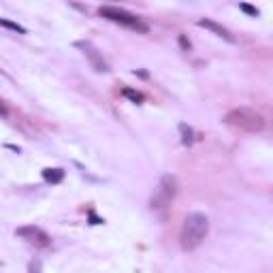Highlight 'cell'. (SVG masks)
<instances>
[{
    "mask_svg": "<svg viewBox=\"0 0 273 273\" xmlns=\"http://www.w3.org/2000/svg\"><path fill=\"white\" fill-rule=\"evenodd\" d=\"M209 235V218L201 211H190L186 216L184 224H181V233H179V243L181 250L192 252L207 239Z\"/></svg>",
    "mask_w": 273,
    "mask_h": 273,
    "instance_id": "obj_1",
    "label": "cell"
},
{
    "mask_svg": "<svg viewBox=\"0 0 273 273\" xmlns=\"http://www.w3.org/2000/svg\"><path fill=\"white\" fill-rule=\"evenodd\" d=\"M224 124L235 128V130H243V132H260V130H265L263 115L256 113L254 109H248V107L231 109L226 115H224Z\"/></svg>",
    "mask_w": 273,
    "mask_h": 273,
    "instance_id": "obj_2",
    "label": "cell"
},
{
    "mask_svg": "<svg viewBox=\"0 0 273 273\" xmlns=\"http://www.w3.org/2000/svg\"><path fill=\"white\" fill-rule=\"evenodd\" d=\"M177 177L173 173H167L162 175L158 181V186L154 188L152 192V199H149V209L152 211H158V213H164L169 209V205L173 203L175 194H177Z\"/></svg>",
    "mask_w": 273,
    "mask_h": 273,
    "instance_id": "obj_3",
    "label": "cell"
},
{
    "mask_svg": "<svg viewBox=\"0 0 273 273\" xmlns=\"http://www.w3.org/2000/svg\"><path fill=\"white\" fill-rule=\"evenodd\" d=\"M98 13H100V17L113 21V24L124 26V28H130V30H137V32H147L149 30L147 26L137 17V15L128 13V11L120 9V7H109V4H107V7H100L98 9Z\"/></svg>",
    "mask_w": 273,
    "mask_h": 273,
    "instance_id": "obj_4",
    "label": "cell"
},
{
    "mask_svg": "<svg viewBox=\"0 0 273 273\" xmlns=\"http://www.w3.org/2000/svg\"><path fill=\"white\" fill-rule=\"evenodd\" d=\"M75 47L83 53L85 60L90 62V66H92L96 73H109V64H107V60L103 58V53L96 49L94 43H90V41H75Z\"/></svg>",
    "mask_w": 273,
    "mask_h": 273,
    "instance_id": "obj_5",
    "label": "cell"
},
{
    "mask_svg": "<svg viewBox=\"0 0 273 273\" xmlns=\"http://www.w3.org/2000/svg\"><path fill=\"white\" fill-rule=\"evenodd\" d=\"M15 235H17L19 239H26L28 243L32 245H36V248H49L51 245V237L47 235L43 228L39 226H19V228H15Z\"/></svg>",
    "mask_w": 273,
    "mask_h": 273,
    "instance_id": "obj_6",
    "label": "cell"
},
{
    "mask_svg": "<svg viewBox=\"0 0 273 273\" xmlns=\"http://www.w3.org/2000/svg\"><path fill=\"white\" fill-rule=\"evenodd\" d=\"M196 26H199V28H205V30L213 32V34H216V36H220V39L228 41V43H235V36L231 34V30H226V28H224V26L216 24V21H213V19H199V21H196Z\"/></svg>",
    "mask_w": 273,
    "mask_h": 273,
    "instance_id": "obj_7",
    "label": "cell"
},
{
    "mask_svg": "<svg viewBox=\"0 0 273 273\" xmlns=\"http://www.w3.org/2000/svg\"><path fill=\"white\" fill-rule=\"evenodd\" d=\"M43 179L49 184H60L64 179V171L62 169H43Z\"/></svg>",
    "mask_w": 273,
    "mask_h": 273,
    "instance_id": "obj_8",
    "label": "cell"
},
{
    "mask_svg": "<svg viewBox=\"0 0 273 273\" xmlns=\"http://www.w3.org/2000/svg\"><path fill=\"white\" fill-rule=\"evenodd\" d=\"M179 132H181V143H184L186 147L194 143V130H192V126H188V124H179Z\"/></svg>",
    "mask_w": 273,
    "mask_h": 273,
    "instance_id": "obj_9",
    "label": "cell"
},
{
    "mask_svg": "<svg viewBox=\"0 0 273 273\" xmlns=\"http://www.w3.org/2000/svg\"><path fill=\"white\" fill-rule=\"evenodd\" d=\"M122 96H126V98L132 100V103H143V98H145V96H143L141 92H137V90H130V88H124V90H122Z\"/></svg>",
    "mask_w": 273,
    "mask_h": 273,
    "instance_id": "obj_10",
    "label": "cell"
},
{
    "mask_svg": "<svg viewBox=\"0 0 273 273\" xmlns=\"http://www.w3.org/2000/svg\"><path fill=\"white\" fill-rule=\"evenodd\" d=\"M0 26H2V28L13 30V32H19V34H26V28H21V26L13 24V21H9V19H0Z\"/></svg>",
    "mask_w": 273,
    "mask_h": 273,
    "instance_id": "obj_11",
    "label": "cell"
},
{
    "mask_svg": "<svg viewBox=\"0 0 273 273\" xmlns=\"http://www.w3.org/2000/svg\"><path fill=\"white\" fill-rule=\"evenodd\" d=\"M239 9H241L243 13H248L250 17H258V9L252 7V4H245V2H241V4H239Z\"/></svg>",
    "mask_w": 273,
    "mask_h": 273,
    "instance_id": "obj_12",
    "label": "cell"
},
{
    "mask_svg": "<svg viewBox=\"0 0 273 273\" xmlns=\"http://www.w3.org/2000/svg\"><path fill=\"white\" fill-rule=\"evenodd\" d=\"M179 47H181V51H190L192 49V43L188 41V36L186 34H179Z\"/></svg>",
    "mask_w": 273,
    "mask_h": 273,
    "instance_id": "obj_13",
    "label": "cell"
},
{
    "mask_svg": "<svg viewBox=\"0 0 273 273\" xmlns=\"http://www.w3.org/2000/svg\"><path fill=\"white\" fill-rule=\"evenodd\" d=\"M30 273H41V263L39 260H32L30 263Z\"/></svg>",
    "mask_w": 273,
    "mask_h": 273,
    "instance_id": "obj_14",
    "label": "cell"
}]
</instances>
